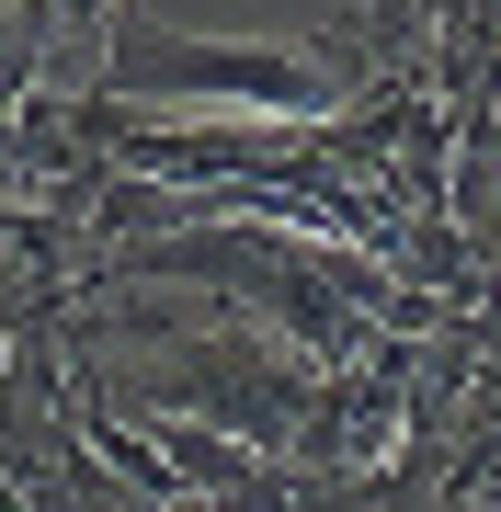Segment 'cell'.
I'll list each match as a JSON object with an SVG mask.
<instances>
[{
  "label": "cell",
  "mask_w": 501,
  "mask_h": 512,
  "mask_svg": "<svg viewBox=\"0 0 501 512\" xmlns=\"http://www.w3.org/2000/svg\"><path fill=\"white\" fill-rule=\"evenodd\" d=\"M103 103L126 114H251V126H331L342 103L388 92L365 35H194V23H160V12H114L103 35V69H92Z\"/></svg>",
  "instance_id": "6da1fadb"
},
{
  "label": "cell",
  "mask_w": 501,
  "mask_h": 512,
  "mask_svg": "<svg viewBox=\"0 0 501 512\" xmlns=\"http://www.w3.org/2000/svg\"><path fill=\"white\" fill-rule=\"evenodd\" d=\"M149 444H160V478H171V501H240L251 478H262V456L251 444H228V433H205V421H149Z\"/></svg>",
  "instance_id": "7a4b0ae2"
}]
</instances>
